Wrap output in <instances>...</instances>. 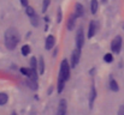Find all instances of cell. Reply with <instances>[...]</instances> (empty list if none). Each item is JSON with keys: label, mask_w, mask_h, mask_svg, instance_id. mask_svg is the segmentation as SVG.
Returning <instances> with one entry per match:
<instances>
[{"label": "cell", "mask_w": 124, "mask_h": 115, "mask_svg": "<svg viewBox=\"0 0 124 115\" xmlns=\"http://www.w3.org/2000/svg\"><path fill=\"white\" fill-rule=\"evenodd\" d=\"M18 40H19V36H18V33L16 31V29H7V31L5 33V44L7 47V49L12 50L16 48L17 43H18Z\"/></svg>", "instance_id": "1"}, {"label": "cell", "mask_w": 124, "mask_h": 115, "mask_svg": "<svg viewBox=\"0 0 124 115\" xmlns=\"http://www.w3.org/2000/svg\"><path fill=\"white\" fill-rule=\"evenodd\" d=\"M59 77L63 78L65 81H66V80L69 79V77H70V66H69V64H68L66 60H63V62H62V65H60Z\"/></svg>", "instance_id": "2"}, {"label": "cell", "mask_w": 124, "mask_h": 115, "mask_svg": "<svg viewBox=\"0 0 124 115\" xmlns=\"http://www.w3.org/2000/svg\"><path fill=\"white\" fill-rule=\"evenodd\" d=\"M111 48H112V52L119 53V50L122 48V37L121 36H116L113 38V41L111 43Z\"/></svg>", "instance_id": "3"}, {"label": "cell", "mask_w": 124, "mask_h": 115, "mask_svg": "<svg viewBox=\"0 0 124 115\" xmlns=\"http://www.w3.org/2000/svg\"><path fill=\"white\" fill-rule=\"evenodd\" d=\"M80 56H81V49H76V50H74V53H72V56H71V66L72 67H75L77 64H78V61H80Z\"/></svg>", "instance_id": "4"}, {"label": "cell", "mask_w": 124, "mask_h": 115, "mask_svg": "<svg viewBox=\"0 0 124 115\" xmlns=\"http://www.w3.org/2000/svg\"><path fill=\"white\" fill-rule=\"evenodd\" d=\"M83 42H84V37H83V30L80 29L77 31V35H76V46L78 49H81L83 46Z\"/></svg>", "instance_id": "5"}, {"label": "cell", "mask_w": 124, "mask_h": 115, "mask_svg": "<svg viewBox=\"0 0 124 115\" xmlns=\"http://www.w3.org/2000/svg\"><path fill=\"white\" fill-rule=\"evenodd\" d=\"M66 114V101L65 100H60L59 102V107L57 110V115H65Z\"/></svg>", "instance_id": "6"}, {"label": "cell", "mask_w": 124, "mask_h": 115, "mask_svg": "<svg viewBox=\"0 0 124 115\" xmlns=\"http://www.w3.org/2000/svg\"><path fill=\"white\" fill-rule=\"evenodd\" d=\"M96 29H98V24L94 22V20H92L90 23H89V29H88V37H93L94 35H95V33H96Z\"/></svg>", "instance_id": "7"}, {"label": "cell", "mask_w": 124, "mask_h": 115, "mask_svg": "<svg viewBox=\"0 0 124 115\" xmlns=\"http://www.w3.org/2000/svg\"><path fill=\"white\" fill-rule=\"evenodd\" d=\"M54 37L51 35V36H48L47 37V40H46V49L47 50H49L51 48H53V46H54Z\"/></svg>", "instance_id": "8"}, {"label": "cell", "mask_w": 124, "mask_h": 115, "mask_svg": "<svg viewBox=\"0 0 124 115\" xmlns=\"http://www.w3.org/2000/svg\"><path fill=\"white\" fill-rule=\"evenodd\" d=\"M76 17H77L76 14H74V16H71V17H70V19H69V22H68V29H69V30H72V29H74Z\"/></svg>", "instance_id": "9"}, {"label": "cell", "mask_w": 124, "mask_h": 115, "mask_svg": "<svg viewBox=\"0 0 124 115\" xmlns=\"http://www.w3.org/2000/svg\"><path fill=\"white\" fill-rule=\"evenodd\" d=\"M110 89L112 90V91H118V84H117V81L115 80V79H111L110 80Z\"/></svg>", "instance_id": "10"}, {"label": "cell", "mask_w": 124, "mask_h": 115, "mask_svg": "<svg viewBox=\"0 0 124 115\" xmlns=\"http://www.w3.org/2000/svg\"><path fill=\"white\" fill-rule=\"evenodd\" d=\"M77 17H81L83 16V6L81 4H76V13H75Z\"/></svg>", "instance_id": "11"}, {"label": "cell", "mask_w": 124, "mask_h": 115, "mask_svg": "<svg viewBox=\"0 0 124 115\" xmlns=\"http://www.w3.org/2000/svg\"><path fill=\"white\" fill-rule=\"evenodd\" d=\"M64 83H65V80L59 77V79H58V92H59V94H60V92L63 91V89H64Z\"/></svg>", "instance_id": "12"}, {"label": "cell", "mask_w": 124, "mask_h": 115, "mask_svg": "<svg viewBox=\"0 0 124 115\" xmlns=\"http://www.w3.org/2000/svg\"><path fill=\"white\" fill-rule=\"evenodd\" d=\"M39 72H40V73H43V72H45V61H43V58H40V59H39Z\"/></svg>", "instance_id": "13"}, {"label": "cell", "mask_w": 124, "mask_h": 115, "mask_svg": "<svg viewBox=\"0 0 124 115\" xmlns=\"http://www.w3.org/2000/svg\"><path fill=\"white\" fill-rule=\"evenodd\" d=\"M90 10H92V13H96V11H98V1L96 0H92Z\"/></svg>", "instance_id": "14"}, {"label": "cell", "mask_w": 124, "mask_h": 115, "mask_svg": "<svg viewBox=\"0 0 124 115\" xmlns=\"http://www.w3.org/2000/svg\"><path fill=\"white\" fill-rule=\"evenodd\" d=\"M7 100H8V97H7L6 94H0V106L6 104L7 103Z\"/></svg>", "instance_id": "15"}, {"label": "cell", "mask_w": 124, "mask_h": 115, "mask_svg": "<svg viewBox=\"0 0 124 115\" xmlns=\"http://www.w3.org/2000/svg\"><path fill=\"white\" fill-rule=\"evenodd\" d=\"M95 96H96L95 88H94V86H92V94H90V100H89V104H90V106L93 104V101L95 100Z\"/></svg>", "instance_id": "16"}, {"label": "cell", "mask_w": 124, "mask_h": 115, "mask_svg": "<svg viewBox=\"0 0 124 115\" xmlns=\"http://www.w3.org/2000/svg\"><path fill=\"white\" fill-rule=\"evenodd\" d=\"M30 22H31V24H33L34 27H38V25H39V19H38V16H36V14L31 16V17H30Z\"/></svg>", "instance_id": "17"}, {"label": "cell", "mask_w": 124, "mask_h": 115, "mask_svg": "<svg viewBox=\"0 0 124 115\" xmlns=\"http://www.w3.org/2000/svg\"><path fill=\"white\" fill-rule=\"evenodd\" d=\"M29 53H30V47L27 46V44L23 46V47H22V54H23V55H28Z\"/></svg>", "instance_id": "18"}, {"label": "cell", "mask_w": 124, "mask_h": 115, "mask_svg": "<svg viewBox=\"0 0 124 115\" xmlns=\"http://www.w3.org/2000/svg\"><path fill=\"white\" fill-rule=\"evenodd\" d=\"M49 2H51L49 0H43V4H42V12H43V13L47 11V7H48Z\"/></svg>", "instance_id": "19"}, {"label": "cell", "mask_w": 124, "mask_h": 115, "mask_svg": "<svg viewBox=\"0 0 124 115\" xmlns=\"http://www.w3.org/2000/svg\"><path fill=\"white\" fill-rule=\"evenodd\" d=\"M27 14H28L29 17L34 16V14H35V11H34V8H33V7H30V6H28V7H27Z\"/></svg>", "instance_id": "20"}, {"label": "cell", "mask_w": 124, "mask_h": 115, "mask_svg": "<svg viewBox=\"0 0 124 115\" xmlns=\"http://www.w3.org/2000/svg\"><path fill=\"white\" fill-rule=\"evenodd\" d=\"M104 60H105L106 62H111V61L113 60V56H112V54H105V56H104Z\"/></svg>", "instance_id": "21"}, {"label": "cell", "mask_w": 124, "mask_h": 115, "mask_svg": "<svg viewBox=\"0 0 124 115\" xmlns=\"http://www.w3.org/2000/svg\"><path fill=\"white\" fill-rule=\"evenodd\" d=\"M28 84L30 85V88H31L33 90H36V89H38V85H36V80H33V79H31V81H28Z\"/></svg>", "instance_id": "22"}, {"label": "cell", "mask_w": 124, "mask_h": 115, "mask_svg": "<svg viewBox=\"0 0 124 115\" xmlns=\"http://www.w3.org/2000/svg\"><path fill=\"white\" fill-rule=\"evenodd\" d=\"M30 68L36 70V59L35 58H31V60H30Z\"/></svg>", "instance_id": "23"}, {"label": "cell", "mask_w": 124, "mask_h": 115, "mask_svg": "<svg viewBox=\"0 0 124 115\" xmlns=\"http://www.w3.org/2000/svg\"><path fill=\"white\" fill-rule=\"evenodd\" d=\"M21 72H22V73H24V74H25V76H30V70H25V68H22V70H21Z\"/></svg>", "instance_id": "24"}, {"label": "cell", "mask_w": 124, "mask_h": 115, "mask_svg": "<svg viewBox=\"0 0 124 115\" xmlns=\"http://www.w3.org/2000/svg\"><path fill=\"white\" fill-rule=\"evenodd\" d=\"M118 115H124V106H121L118 109Z\"/></svg>", "instance_id": "25"}, {"label": "cell", "mask_w": 124, "mask_h": 115, "mask_svg": "<svg viewBox=\"0 0 124 115\" xmlns=\"http://www.w3.org/2000/svg\"><path fill=\"white\" fill-rule=\"evenodd\" d=\"M21 4L25 7H28V0H21Z\"/></svg>", "instance_id": "26"}, {"label": "cell", "mask_w": 124, "mask_h": 115, "mask_svg": "<svg viewBox=\"0 0 124 115\" xmlns=\"http://www.w3.org/2000/svg\"><path fill=\"white\" fill-rule=\"evenodd\" d=\"M62 20V13L59 12V14H58V22H60Z\"/></svg>", "instance_id": "27"}, {"label": "cell", "mask_w": 124, "mask_h": 115, "mask_svg": "<svg viewBox=\"0 0 124 115\" xmlns=\"http://www.w3.org/2000/svg\"><path fill=\"white\" fill-rule=\"evenodd\" d=\"M11 115H17V114H16V113H12V114H11Z\"/></svg>", "instance_id": "28"}, {"label": "cell", "mask_w": 124, "mask_h": 115, "mask_svg": "<svg viewBox=\"0 0 124 115\" xmlns=\"http://www.w3.org/2000/svg\"><path fill=\"white\" fill-rule=\"evenodd\" d=\"M102 1H106V0H102Z\"/></svg>", "instance_id": "29"}]
</instances>
